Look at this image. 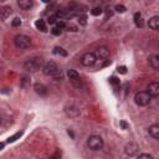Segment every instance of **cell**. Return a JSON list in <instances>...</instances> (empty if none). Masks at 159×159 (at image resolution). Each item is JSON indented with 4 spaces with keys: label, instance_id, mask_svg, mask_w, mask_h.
<instances>
[{
    "label": "cell",
    "instance_id": "1",
    "mask_svg": "<svg viewBox=\"0 0 159 159\" xmlns=\"http://www.w3.org/2000/svg\"><path fill=\"white\" fill-rule=\"evenodd\" d=\"M42 67V60L40 57H32L29 58L25 63H24V68L27 72H36Z\"/></svg>",
    "mask_w": 159,
    "mask_h": 159
},
{
    "label": "cell",
    "instance_id": "2",
    "mask_svg": "<svg viewBox=\"0 0 159 159\" xmlns=\"http://www.w3.org/2000/svg\"><path fill=\"white\" fill-rule=\"evenodd\" d=\"M42 72L46 76H52V77H57L60 73V68L56 65V62L53 61H48L42 66Z\"/></svg>",
    "mask_w": 159,
    "mask_h": 159
},
{
    "label": "cell",
    "instance_id": "3",
    "mask_svg": "<svg viewBox=\"0 0 159 159\" xmlns=\"http://www.w3.org/2000/svg\"><path fill=\"white\" fill-rule=\"evenodd\" d=\"M87 147L92 150H99L102 147H103V139L101 135H97V134H93V135H89L88 139H87Z\"/></svg>",
    "mask_w": 159,
    "mask_h": 159
},
{
    "label": "cell",
    "instance_id": "4",
    "mask_svg": "<svg viewBox=\"0 0 159 159\" xmlns=\"http://www.w3.org/2000/svg\"><path fill=\"white\" fill-rule=\"evenodd\" d=\"M152 101V97L145 92V91H140L138 93H135L134 96V102L135 104L140 106V107H144V106H148Z\"/></svg>",
    "mask_w": 159,
    "mask_h": 159
},
{
    "label": "cell",
    "instance_id": "5",
    "mask_svg": "<svg viewBox=\"0 0 159 159\" xmlns=\"http://www.w3.org/2000/svg\"><path fill=\"white\" fill-rule=\"evenodd\" d=\"M14 43H15V46L17 47V48H21V50H24V48H27V47H30V45H31V40H30V37L29 36H26V35H16L15 36V39H14Z\"/></svg>",
    "mask_w": 159,
    "mask_h": 159
},
{
    "label": "cell",
    "instance_id": "6",
    "mask_svg": "<svg viewBox=\"0 0 159 159\" xmlns=\"http://www.w3.org/2000/svg\"><path fill=\"white\" fill-rule=\"evenodd\" d=\"M97 61V57L93 52H86L82 57H81V63L86 67H89V66H93Z\"/></svg>",
    "mask_w": 159,
    "mask_h": 159
},
{
    "label": "cell",
    "instance_id": "7",
    "mask_svg": "<svg viewBox=\"0 0 159 159\" xmlns=\"http://www.w3.org/2000/svg\"><path fill=\"white\" fill-rule=\"evenodd\" d=\"M124 152L129 157H137L139 154V145L137 143H134V142H129V143L125 144Z\"/></svg>",
    "mask_w": 159,
    "mask_h": 159
},
{
    "label": "cell",
    "instance_id": "8",
    "mask_svg": "<svg viewBox=\"0 0 159 159\" xmlns=\"http://www.w3.org/2000/svg\"><path fill=\"white\" fill-rule=\"evenodd\" d=\"M94 55H96V57L99 58L101 61H104V60H107V58L109 57V50H108L106 46H101V47H98V48L96 50Z\"/></svg>",
    "mask_w": 159,
    "mask_h": 159
},
{
    "label": "cell",
    "instance_id": "9",
    "mask_svg": "<svg viewBox=\"0 0 159 159\" xmlns=\"http://www.w3.org/2000/svg\"><path fill=\"white\" fill-rule=\"evenodd\" d=\"M147 93H148L150 97H157V96L159 94V83H158V82H152V83H149Z\"/></svg>",
    "mask_w": 159,
    "mask_h": 159
},
{
    "label": "cell",
    "instance_id": "10",
    "mask_svg": "<svg viewBox=\"0 0 159 159\" xmlns=\"http://www.w3.org/2000/svg\"><path fill=\"white\" fill-rule=\"evenodd\" d=\"M67 77L70 78V81L73 83V84H78L80 83V75H78V72L77 71H75V70H68L67 71Z\"/></svg>",
    "mask_w": 159,
    "mask_h": 159
},
{
    "label": "cell",
    "instance_id": "11",
    "mask_svg": "<svg viewBox=\"0 0 159 159\" xmlns=\"http://www.w3.org/2000/svg\"><path fill=\"white\" fill-rule=\"evenodd\" d=\"M65 112H66V114H67L68 117H71V118H76V117H78L80 113H81L80 109H78L76 106H68V107H66Z\"/></svg>",
    "mask_w": 159,
    "mask_h": 159
},
{
    "label": "cell",
    "instance_id": "12",
    "mask_svg": "<svg viewBox=\"0 0 159 159\" xmlns=\"http://www.w3.org/2000/svg\"><path fill=\"white\" fill-rule=\"evenodd\" d=\"M11 12H12V10L10 6H6V5L0 6V20H6L11 15Z\"/></svg>",
    "mask_w": 159,
    "mask_h": 159
},
{
    "label": "cell",
    "instance_id": "13",
    "mask_svg": "<svg viewBox=\"0 0 159 159\" xmlns=\"http://www.w3.org/2000/svg\"><path fill=\"white\" fill-rule=\"evenodd\" d=\"M34 89H35V92L37 93V94H40V96H46L47 94V87L45 86V84H42V83H35L34 84Z\"/></svg>",
    "mask_w": 159,
    "mask_h": 159
},
{
    "label": "cell",
    "instance_id": "14",
    "mask_svg": "<svg viewBox=\"0 0 159 159\" xmlns=\"http://www.w3.org/2000/svg\"><path fill=\"white\" fill-rule=\"evenodd\" d=\"M17 5L22 10H30L34 6V1L32 0H20V1H17Z\"/></svg>",
    "mask_w": 159,
    "mask_h": 159
},
{
    "label": "cell",
    "instance_id": "15",
    "mask_svg": "<svg viewBox=\"0 0 159 159\" xmlns=\"http://www.w3.org/2000/svg\"><path fill=\"white\" fill-rule=\"evenodd\" d=\"M35 26H36V29H37L39 31H41V32H46V31H47V24H46V21L42 20V19L36 20Z\"/></svg>",
    "mask_w": 159,
    "mask_h": 159
},
{
    "label": "cell",
    "instance_id": "16",
    "mask_svg": "<svg viewBox=\"0 0 159 159\" xmlns=\"http://www.w3.org/2000/svg\"><path fill=\"white\" fill-rule=\"evenodd\" d=\"M149 134L154 138V139H159V125L158 124H152L148 129Z\"/></svg>",
    "mask_w": 159,
    "mask_h": 159
},
{
    "label": "cell",
    "instance_id": "17",
    "mask_svg": "<svg viewBox=\"0 0 159 159\" xmlns=\"http://www.w3.org/2000/svg\"><path fill=\"white\" fill-rule=\"evenodd\" d=\"M148 25H149V27H150L152 30L157 31V30L159 29V17H158V16H153V17L149 20Z\"/></svg>",
    "mask_w": 159,
    "mask_h": 159
},
{
    "label": "cell",
    "instance_id": "18",
    "mask_svg": "<svg viewBox=\"0 0 159 159\" xmlns=\"http://www.w3.org/2000/svg\"><path fill=\"white\" fill-rule=\"evenodd\" d=\"M149 65H150L154 70H158V68H159V56H158V55L150 56V58H149Z\"/></svg>",
    "mask_w": 159,
    "mask_h": 159
},
{
    "label": "cell",
    "instance_id": "19",
    "mask_svg": "<svg viewBox=\"0 0 159 159\" xmlns=\"http://www.w3.org/2000/svg\"><path fill=\"white\" fill-rule=\"evenodd\" d=\"M53 53L57 55V56H62V57H66V56H67V51H66L65 48L60 47V46H56V47L53 48Z\"/></svg>",
    "mask_w": 159,
    "mask_h": 159
},
{
    "label": "cell",
    "instance_id": "20",
    "mask_svg": "<svg viewBox=\"0 0 159 159\" xmlns=\"http://www.w3.org/2000/svg\"><path fill=\"white\" fill-rule=\"evenodd\" d=\"M134 22H135L137 27H143V20H142L140 12H135L134 14Z\"/></svg>",
    "mask_w": 159,
    "mask_h": 159
},
{
    "label": "cell",
    "instance_id": "21",
    "mask_svg": "<svg viewBox=\"0 0 159 159\" xmlns=\"http://www.w3.org/2000/svg\"><path fill=\"white\" fill-rule=\"evenodd\" d=\"M22 135V130H20V132H16L14 135H11V137H9V139H7V143H14V142H16L20 137Z\"/></svg>",
    "mask_w": 159,
    "mask_h": 159
},
{
    "label": "cell",
    "instance_id": "22",
    "mask_svg": "<svg viewBox=\"0 0 159 159\" xmlns=\"http://www.w3.org/2000/svg\"><path fill=\"white\" fill-rule=\"evenodd\" d=\"M77 19H78V22L81 24V25H86L87 24V16L84 15V14H78L77 15Z\"/></svg>",
    "mask_w": 159,
    "mask_h": 159
},
{
    "label": "cell",
    "instance_id": "23",
    "mask_svg": "<svg viewBox=\"0 0 159 159\" xmlns=\"http://www.w3.org/2000/svg\"><path fill=\"white\" fill-rule=\"evenodd\" d=\"M66 25H67V24H66L63 20H58V21L55 24V27H57L58 30H61V31H62V30H65V29H66Z\"/></svg>",
    "mask_w": 159,
    "mask_h": 159
},
{
    "label": "cell",
    "instance_id": "24",
    "mask_svg": "<svg viewBox=\"0 0 159 159\" xmlns=\"http://www.w3.org/2000/svg\"><path fill=\"white\" fill-rule=\"evenodd\" d=\"M102 12H103V10H102V7H99V6H97V7H93V9L91 10V14H92L93 16H99Z\"/></svg>",
    "mask_w": 159,
    "mask_h": 159
},
{
    "label": "cell",
    "instance_id": "25",
    "mask_svg": "<svg viewBox=\"0 0 159 159\" xmlns=\"http://www.w3.org/2000/svg\"><path fill=\"white\" fill-rule=\"evenodd\" d=\"M55 16L57 17V20H63L66 17V12L63 10H58V11L55 12Z\"/></svg>",
    "mask_w": 159,
    "mask_h": 159
},
{
    "label": "cell",
    "instance_id": "26",
    "mask_svg": "<svg viewBox=\"0 0 159 159\" xmlns=\"http://www.w3.org/2000/svg\"><path fill=\"white\" fill-rule=\"evenodd\" d=\"M57 21H58V20H57V17L55 16V14H53V15H51V16H48V19H47V22H48V24H51V25H55Z\"/></svg>",
    "mask_w": 159,
    "mask_h": 159
},
{
    "label": "cell",
    "instance_id": "27",
    "mask_svg": "<svg viewBox=\"0 0 159 159\" xmlns=\"http://www.w3.org/2000/svg\"><path fill=\"white\" fill-rule=\"evenodd\" d=\"M11 25H12V27L20 26V25H21V19H20V17H15V19L11 21Z\"/></svg>",
    "mask_w": 159,
    "mask_h": 159
},
{
    "label": "cell",
    "instance_id": "28",
    "mask_svg": "<svg viewBox=\"0 0 159 159\" xmlns=\"http://www.w3.org/2000/svg\"><path fill=\"white\" fill-rule=\"evenodd\" d=\"M137 159H153V157H152L150 154L143 153V154H138V155H137Z\"/></svg>",
    "mask_w": 159,
    "mask_h": 159
},
{
    "label": "cell",
    "instance_id": "29",
    "mask_svg": "<svg viewBox=\"0 0 159 159\" xmlns=\"http://www.w3.org/2000/svg\"><path fill=\"white\" fill-rule=\"evenodd\" d=\"M109 82L114 86V87H117V86H119V80L117 78V77H114V76H112L111 78H109Z\"/></svg>",
    "mask_w": 159,
    "mask_h": 159
},
{
    "label": "cell",
    "instance_id": "30",
    "mask_svg": "<svg viewBox=\"0 0 159 159\" xmlns=\"http://www.w3.org/2000/svg\"><path fill=\"white\" fill-rule=\"evenodd\" d=\"M50 31H51V34H52V35H55V36H58V35H61V32H62L61 30H58V29H57V27H55V26H53Z\"/></svg>",
    "mask_w": 159,
    "mask_h": 159
},
{
    "label": "cell",
    "instance_id": "31",
    "mask_svg": "<svg viewBox=\"0 0 159 159\" xmlns=\"http://www.w3.org/2000/svg\"><path fill=\"white\" fill-rule=\"evenodd\" d=\"M116 11H118V12H124L127 9H125V6H123V5H116Z\"/></svg>",
    "mask_w": 159,
    "mask_h": 159
},
{
    "label": "cell",
    "instance_id": "32",
    "mask_svg": "<svg viewBox=\"0 0 159 159\" xmlns=\"http://www.w3.org/2000/svg\"><path fill=\"white\" fill-rule=\"evenodd\" d=\"M26 82H29V83H30V80H29V77H26V76H22V80H21V87H26Z\"/></svg>",
    "mask_w": 159,
    "mask_h": 159
},
{
    "label": "cell",
    "instance_id": "33",
    "mask_svg": "<svg viewBox=\"0 0 159 159\" xmlns=\"http://www.w3.org/2000/svg\"><path fill=\"white\" fill-rule=\"evenodd\" d=\"M60 158H61V152H60V149H56V152L51 157V159H60Z\"/></svg>",
    "mask_w": 159,
    "mask_h": 159
},
{
    "label": "cell",
    "instance_id": "34",
    "mask_svg": "<svg viewBox=\"0 0 159 159\" xmlns=\"http://www.w3.org/2000/svg\"><path fill=\"white\" fill-rule=\"evenodd\" d=\"M104 11H106V17H107V19H108V17H111V16L113 15V10H112L111 7H107Z\"/></svg>",
    "mask_w": 159,
    "mask_h": 159
},
{
    "label": "cell",
    "instance_id": "35",
    "mask_svg": "<svg viewBox=\"0 0 159 159\" xmlns=\"http://www.w3.org/2000/svg\"><path fill=\"white\" fill-rule=\"evenodd\" d=\"M66 29L68 31H73V32L77 31V26H75V25H66Z\"/></svg>",
    "mask_w": 159,
    "mask_h": 159
},
{
    "label": "cell",
    "instance_id": "36",
    "mask_svg": "<svg viewBox=\"0 0 159 159\" xmlns=\"http://www.w3.org/2000/svg\"><path fill=\"white\" fill-rule=\"evenodd\" d=\"M118 72L122 73V75L127 73V67H125V66H119V67H118Z\"/></svg>",
    "mask_w": 159,
    "mask_h": 159
},
{
    "label": "cell",
    "instance_id": "37",
    "mask_svg": "<svg viewBox=\"0 0 159 159\" xmlns=\"http://www.w3.org/2000/svg\"><path fill=\"white\" fill-rule=\"evenodd\" d=\"M119 124H120V127H122L123 129H127V128H128V124H127L124 120H120V122H119Z\"/></svg>",
    "mask_w": 159,
    "mask_h": 159
},
{
    "label": "cell",
    "instance_id": "38",
    "mask_svg": "<svg viewBox=\"0 0 159 159\" xmlns=\"http://www.w3.org/2000/svg\"><path fill=\"white\" fill-rule=\"evenodd\" d=\"M4 147H5V143L0 142V150H1V149H4Z\"/></svg>",
    "mask_w": 159,
    "mask_h": 159
},
{
    "label": "cell",
    "instance_id": "39",
    "mask_svg": "<svg viewBox=\"0 0 159 159\" xmlns=\"http://www.w3.org/2000/svg\"><path fill=\"white\" fill-rule=\"evenodd\" d=\"M1 123H2V120H1V118H0V125H1Z\"/></svg>",
    "mask_w": 159,
    "mask_h": 159
}]
</instances>
